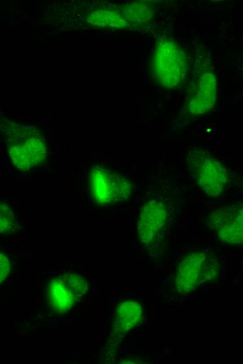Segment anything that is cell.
Masks as SVG:
<instances>
[{
  "label": "cell",
  "mask_w": 243,
  "mask_h": 364,
  "mask_svg": "<svg viewBox=\"0 0 243 364\" xmlns=\"http://www.w3.org/2000/svg\"><path fill=\"white\" fill-rule=\"evenodd\" d=\"M189 70L186 55L182 47L170 39H161L154 48L152 71L163 87L173 88L185 79Z\"/></svg>",
  "instance_id": "1"
},
{
  "label": "cell",
  "mask_w": 243,
  "mask_h": 364,
  "mask_svg": "<svg viewBox=\"0 0 243 364\" xmlns=\"http://www.w3.org/2000/svg\"><path fill=\"white\" fill-rule=\"evenodd\" d=\"M8 153L15 167L20 170L26 171L45 161L47 146L36 128L32 126H21L9 138Z\"/></svg>",
  "instance_id": "2"
},
{
  "label": "cell",
  "mask_w": 243,
  "mask_h": 364,
  "mask_svg": "<svg viewBox=\"0 0 243 364\" xmlns=\"http://www.w3.org/2000/svg\"><path fill=\"white\" fill-rule=\"evenodd\" d=\"M87 291V282L80 274L64 272L47 283V303L52 311L64 314L70 311Z\"/></svg>",
  "instance_id": "3"
},
{
  "label": "cell",
  "mask_w": 243,
  "mask_h": 364,
  "mask_svg": "<svg viewBox=\"0 0 243 364\" xmlns=\"http://www.w3.org/2000/svg\"><path fill=\"white\" fill-rule=\"evenodd\" d=\"M188 166L192 176L209 196H218L223 192L228 181L225 167L212 155L202 150L191 151Z\"/></svg>",
  "instance_id": "4"
},
{
  "label": "cell",
  "mask_w": 243,
  "mask_h": 364,
  "mask_svg": "<svg viewBox=\"0 0 243 364\" xmlns=\"http://www.w3.org/2000/svg\"><path fill=\"white\" fill-rule=\"evenodd\" d=\"M89 188L94 202L110 204L127 199L131 186L123 176L97 166L90 172Z\"/></svg>",
  "instance_id": "5"
},
{
  "label": "cell",
  "mask_w": 243,
  "mask_h": 364,
  "mask_svg": "<svg viewBox=\"0 0 243 364\" xmlns=\"http://www.w3.org/2000/svg\"><path fill=\"white\" fill-rule=\"evenodd\" d=\"M216 76L211 70L202 71L195 77L186 96V113L197 116L210 111L216 101Z\"/></svg>",
  "instance_id": "6"
},
{
  "label": "cell",
  "mask_w": 243,
  "mask_h": 364,
  "mask_svg": "<svg viewBox=\"0 0 243 364\" xmlns=\"http://www.w3.org/2000/svg\"><path fill=\"white\" fill-rule=\"evenodd\" d=\"M208 223L219 239L229 244L242 242V204L221 207L208 215Z\"/></svg>",
  "instance_id": "7"
},
{
  "label": "cell",
  "mask_w": 243,
  "mask_h": 364,
  "mask_svg": "<svg viewBox=\"0 0 243 364\" xmlns=\"http://www.w3.org/2000/svg\"><path fill=\"white\" fill-rule=\"evenodd\" d=\"M212 255L199 251L187 255L179 263L175 279L176 289L189 293L206 281L207 265Z\"/></svg>",
  "instance_id": "8"
},
{
  "label": "cell",
  "mask_w": 243,
  "mask_h": 364,
  "mask_svg": "<svg viewBox=\"0 0 243 364\" xmlns=\"http://www.w3.org/2000/svg\"><path fill=\"white\" fill-rule=\"evenodd\" d=\"M167 206L158 200H149L142 207L138 221V233L141 241L154 243L164 232L168 221Z\"/></svg>",
  "instance_id": "9"
},
{
  "label": "cell",
  "mask_w": 243,
  "mask_h": 364,
  "mask_svg": "<svg viewBox=\"0 0 243 364\" xmlns=\"http://www.w3.org/2000/svg\"><path fill=\"white\" fill-rule=\"evenodd\" d=\"M142 308L140 303L133 300L119 303L114 315V332L117 335L126 333L142 321Z\"/></svg>",
  "instance_id": "10"
},
{
  "label": "cell",
  "mask_w": 243,
  "mask_h": 364,
  "mask_svg": "<svg viewBox=\"0 0 243 364\" xmlns=\"http://www.w3.org/2000/svg\"><path fill=\"white\" fill-rule=\"evenodd\" d=\"M87 21L98 27L124 28L129 27L120 7L97 9L89 15Z\"/></svg>",
  "instance_id": "11"
},
{
  "label": "cell",
  "mask_w": 243,
  "mask_h": 364,
  "mask_svg": "<svg viewBox=\"0 0 243 364\" xmlns=\"http://www.w3.org/2000/svg\"><path fill=\"white\" fill-rule=\"evenodd\" d=\"M15 216L10 206L0 201V234H8L13 231L15 226Z\"/></svg>",
  "instance_id": "12"
},
{
  "label": "cell",
  "mask_w": 243,
  "mask_h": 364,
  "mask_svg": "<svg viewBox=\"0 0 243 364\" xmlns=\"http://www.w3.org/2000/svg\"><path fill=\"white\" fill-rule=\"evenodd\" d=\"M9 259L0 252V284L4 281L10 272Z\"/></svg>",
  "instance_id": "13"
}]
</instances>
